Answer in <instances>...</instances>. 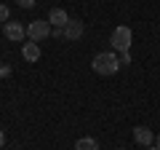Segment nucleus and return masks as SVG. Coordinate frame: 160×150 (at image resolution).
Instances as JSON below:
<instances>
[{"mask_svg":"<svg viewBox=\"0 0 160 150\" xmlns=\"http://www.w3.org/2000/svg\"><path fill=\"white\" fill-rule=\"evenodd\" d=\"M133 139H136L139 145H144V147L155 145V134H152V129H147V126H136L133 129Z\"/></svg>","mask_w":160,"mask_h":150,"instance_id":"obj_7","label":"nucleus"},{"mask_svg":"<svg viewBox=\"0 0 160 150\" xmlns=\"http://www.w3.org/2000/svg\"><path fill=\"white\" fill-rule=\"evenodd\" d=\"M3 145H6V131L0 129V150H3Z\"/></svg>","mask_w":160,"mask_h":150,"instance_id":"obj_15","label":"nucleus"},{"mask_svg":"<svg viewBox=\"0 0 160 150\" xmlns=\"http://www.w3.org/2000/svg\"><path fill=\"white\" fill-rule=\"evenodd\" d=\"M51 22L48 19H35V22H29L27 24V38L32 43H40V40H46L48 35H51Z\"/></svg>","mask_w":160,"mask_h":150,"instance_id":"obj_3","label":"nucleus"},{"mask_svg":"<svg viewBox=\"0 0 160 150\" xmlns=\"http://www.w3.org/2000/svg\"><path fill=\"white\" fill-rule=\"evenodd\" d=\"M75 150H99V142L93 137H80L75 142Z\"/></svg>","mask_w":160,"mask_h":150,"instance_id":"obj_9","label":"nucleus"},{"mask_svg":"<svg viewBox=\"0 0 160 150\" xmlns=\"http://www.w3.org/2000/svg\"><path fill=\"white\" fill-rule=\"evenodd\" d=\"M19 6L22 8H35V3H38V0H16Z\"/></svg>","mask_w":160,"mask_h":150,"instance_id":"obj_11","label":"nucleus"},{"mask_svg":"<svg viewBox=\"0 0 160 150\" xmlns=\"http://www.w3.org/2000/svg\"><path fill=\"white\" fill-rule=\"evenodd\" d=\"M6 22H11V11H8V6L0 3V24H6Z\"/></svg>","mask_w":160,"mask_h":150,"instance_id":"obj_10","label":"nucleus"},{"mask_svg":"<svg viewBox=\"0 0 160 150\" xmlns=\"http://www.w3.org/2000/svg\"><path fill=\"white\" fill-rule=\"evenodd\" d=\"M155 147L160 150V134H155Z\"/></svg>","mask_w":160,"mask_h":150,"instance_id":"obj_16","label":"nucleus"},{"mask_svg":"<svg viewBox=\"0 0 160 150\" xmlns=\"http://www.w3.org/2000/svg\"><path fill=\"white\" fill-rule=\"evenodd\" d=\"M22 56L27 59V62H38V59H40V46L32 43V40L24 43V46H22Z\"/></svg>","mask_w":160,"mask_h":150,"instance_id":"obj_8","label":"nucleus"},{"mask_svg":"<svg viewBox=\"0 0 160 150\" xmlns=\"http://www.w3.org/2000/svg\"><path fill=\"white\" fill-rule=\"evenodd\" d=\"M8 75H11V67L8 64H0V78H8Z\"/></svg>","mask_w":160,"mask_h":150,"instance_id":"obj_13","label":"nucleus"},{"mask_svg":"<svg viewBox=\"0 0 160 150\" xmlns=\"http://www.w3.org/2000/svg\"><path fill=\"white\" fill-rule=\"evenodd\" d=\"M109 43H112V51H120V54L131 51V46H133V29L128 27V24L115 27V29H112V38H109Z\"/></svg>","mask_w":160,"mask_h":150,"instance_id":"obj_2","label":"nucleus"},{"mask_svg":"<svg viewBox=\"0 0 160 150\" xmlns=\"http://www.w3.org/2000/svg\"><path fill=\"white\" fill-rule=\"evenodd\" d=\"M51 38H64V29H59V27H53V29H51Z\"/></svg>","mask_w":160,"mask_h":150,"instance_id":"obj_14","label":"nucleus"},{"mask_svg":"<svg viewBox=\"0 0 160 150\" xmlns=\"http://www.w3.org/2000/svg\"><path fill=\"white\" fill-rule=\"evenodd\" d=\"M3 32H6L8 40H24L27 38V29H24L22 22H6L3 24Z\"/></svg>","mask_w":160,"mask_h":150,"instance_id":"obj_4","label":"nucleus"},{"mask_svg":"<svg viewBox=\"0 0 160 150\" xmlns=\"http://www.w3.org/2000/svg\"><path fill=\"white\" fill-rule=\"evenodd\" d=\"M131 51H126V54H120V64H131Z\"/></svg>","mask_w":160,"mask_h":150,"instance_id":"obj_12","label":"nucleus"},{"mask_svg":"<svg viewBox=\"0 0 160 150\" xmlns=\"http://www.w3.org/2000/svg\"><path fill=\"white\" fill-rule=\"evenodd\" d=\"M118 150H126V147H118Z\"/></svg>","mask_w":160,"mask_h":150,"instance_id":"obj_18","label":"nucleus"},{"mask_svg":"<svg viewBox=\"0 0 160 150\" xmlns=\"http://www.w3.org/2000/svg\"><path fill=\"white\" fill-rule=\"evenodd\" d=\"M91 67L96 75H115L123 64H120V56L115 51H99L96 56L91 59Z\"/></svg>","mask_w":160,"mask_h":150,"instance_id":"obj_1","label":"nucleus"},{"mask_svg":"<svg viewBox=\"0 0 160 150\" xmlns=\"http://www.w3.org/2000/svg\"><path fill=\"white\" fill-rule=\"evenodd\" d=\"M48 22H51V27H59V29H64L69 24V13L64 11V8H53L51 13H48Z\"/></svg>","mask_w":160,"mask_h":150,"instance_id":"obj_6","label":"nucleus"},{"mask_svg":"<svg viewBox=\"0 0 160 150\" xmlns=\"http://www.w3.org/2000/svg\"><path fill=\"white\" fill-rule=\"evenodd\" d=\"M83 32H86L83 22H80V19H69V24L64 27V40H80Z\"/></svg>","mask_w":160,"mask_h":150,"instance_id":"obj_5","label":"nucleus"},{"mask_svg":"<svg viewBox=\"0 0 160 150\" xmlns=\"http://www.w3.org/2000/svg\"><path fill=\"white\" fill-rule=\"evenodd\" d=\"M147 150H158V147H155V145H149V147H147Z\"/></svg>","mask_w":160,"mask_h":150,"instance_id":"obj_17","label":"nucleus"}]
</instances>
